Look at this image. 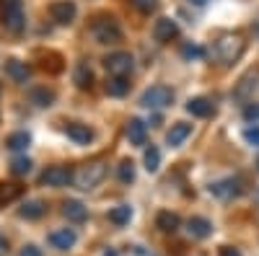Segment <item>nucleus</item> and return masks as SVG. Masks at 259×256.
Returning a JSON list of instances; mask_svg holds the SVG:
<instances>
[{"label": "nucleus", "instance_id": "5", "mask_svg": "<svg viewBox=\"0 0 259 256\" xmlns=\"http://www.w3.org/2000/svg\"><path fill=\"white\" fill-rule=\"evenodd\" d=\"M171 104H174V91L168 85H161V83L145 88L140 96V106H145V109H166Z\"/></svg>", "mask_w": 259, "mask_h": 256}, {"label": "nucleus", "instance_id": "37", "mask_svg": "<svg viewBox=\"0 0 259 256\" xmlns=\"http://www.w3.org/2000/svg\"><path fill=\"white\" fill-rule=\"evenodd\" d=\"M218 256H241V251L233 248V246H223V248L218 251Z\"/></svg>", "mask_w": 259, "mask_h": 256}, {"label": "nucleus", "instance_id": "1", "mask_svg": "<svg viewBox=\"0 0 259 256\" xmlns=\"http://www.w3.org/2000/svg\"><path fill=\"white\" fill-rule=\"evenodd\" d=\"M246 49V39L241 31H223L212 41V60L218 65H233Z\"/></svg>", "mask_w": 259, "mask_h": 256}, {"label": "nucleus", "instance_id": "15", "mask_svg": "<svg viewBox=\"0 0 259 256\" xmlns=\"http://www.w3.org/2000/svg\"><path fill=\"white\" fill-rule=\"evenodd\" d=\"M6 75L13 83H26L31 78V68L26 65V62H21V60H8L6 62Z\"/></svg>", "mask_w": 259, "mask_h": 256}, {"label": "nucleus", "instance_id": "11", "mask_svg": "<svg viewBox=\"0 0 259 256\" xmlns=\"http://www.w3.org/2000/svg\"><path fill=\"white\" fill-rule=\"evenodd\" d=\"M210 194L221 197V199H231V197H239L241 194V179L236 176H228V179H221L210 186Z\"/></svg>", "mask_w": 259, "mask_h": 256}, {"label": "nucleus", "instance_id": "23", "mask_svg": "<svg viewBox=\"0 0 259 256\" xmlns=\"http://www.w3.org/2000/svg\"><path fill=\"white\" fill-rule=\"evenodd\" d=\"M179 215L177 212H168V210H161L158 215H156V225L163 230V233H174L177 228H179Z\"/></svg>", "mask_w": 259, "mask_h": 256}, {"label": "nucleus", "instance_id": "9", "mask_svg": "<svg viewBox=\"0 0 259 256\" xmlns=\"http://www.w3.org/2000/svg\"><path fill=\"white\" fill-rule=\"evenodd\" d=\"M75 13H78V6L73 3V0H55V3L50 6V16L60 26L70 24V21L75 18Z\"/></svg>", "mask_w": 259, "mask_h": 256}, {"label": "nucleus", "instance_id": "38", "mask_svg": "<svg viewBox=\"0 0 259 256\" xmlns=\"http://www.w3.org/2000/svg\"><path fill=\"white\" fill-rule=\"evenodd\" d=\"M6 253H8V238L0 233V256H6Z\"/></svg>", "mask_w": 259, "mask_h": 256}, {"label": "nucleus", "instance_id": "12", "mask_svg": "<svg viewBox=\"0 0 259 256\" xmlns=\"http://www.w3.org/2000/svg\"><path fill=\"white\" fill-rule=\"evenodd\" d=\"M65 135H68L75 145H89L96 135L89 124H83V122H68L65 124Z\"/></svg>", "mask_w": 259, "mask_h": 256}, {"label": "nucleus", "instance_id": "40", "mask_svg": "<svg viewBox=\"0 0 259 256\" xmlns=\"http://www.w3.org/2000/svg\"><path fill=\"white\" fill-rule=\"evenodd\" d=\"M104 256H117V251H106Z\"/></svg>", "mask_w": 259, "mask_h": 256}, {"label": "nucleus", "instance_id": "17", "mask_svg": "<svg viewBox=\"0 0 259 256\" xmlns=\"http://www.w3.org/2000/svg\"><path fill=\"white\" fill-rule=\"evenodd\" d=\"M62 215L68 218L70 223H83L85 218H89V210H85V204L78 202V199H68L62 204Z\"/></svg>", "mask_w": 259, "mask_h": 256}, {"label": "nucleus", "instance_id": "35", "mask_svg": "<svg viewBox=\"0 0 259 256\" xmlns=\"http://www.w3.org/2000/svg\"><path fill=\"white\" fill-rule=\"evenodd\" d=\"M244 140H246L249 145H259V127H256V124L244 130Z\"/></svg>", "mask_w": 259, "mask_h": 256}, {"label": "nucleus", "instance_id": "39", "mask_svg": "<svg viewBox=\"0 0 259 256\" xmlns=\"http://www.w3.org/2000/svg\"><path fill=\"white\" fill-rule=\"evenodd\" d=\"M187 3H192V6H207L210 0H187Z\"/></svg>", "mask_w": 259, "mask_h": 256}, {"label": "nucleus", "instance_id": "20", "mask_svg": "<svg viewBox=\"0 0 259 256\" xmlns=\"http://www.w3.org/2000/svg\"><path fill=\"white\" fill-rule=\"evenodd\" d=\"M73 83L78 85L80 91H89L94 85V70L85 65V62H78L75 65V73H73Z\"/></svg>", "mask_w": 259, "mask_h": 256}, {"label": "nucleus", "instance_id": "26", "mask_svg": "<svg viewBox=\"0 0 259 256\" xmlns=\"http://www.w3.org/2000/svg\"><path fill=\"white\" fill-rule=\"evenodd\" d=\"M45 202H39V199H34V202H26L24 207H21L18 210V215L21 218H26V220H36V218H41V215H45Z\"/></svg>", "mask_w": 259, "mask_h": 256}, {"label": "nucleus", "instance_id": "30", "mask_svg": "<svg viewBox=\"0 0 259 256\" xmlns=\"http://www.w3.org/2000/svg\"><path fill=\"white\" fill-rule=\"evenodd\" d=\"M41 68L50 70V73H62V57L55 55V52H47V55H41Z\"/></svg>", "mask_w": 259, "mask_h": 256}, {"label": "nucleus", "instance_id": "16", "mask_svg": "<svg viewBox=\"0 0 259 256\" xmlns=\"http://www.w3.org/2000/svg\"><path fill=\"white\" fill-rule=\"evenodd\" d=\"M189 135H192V124H187V122H177V124H171V130L166 132V142H168L171 147H179Z\"/></svg>", "mask_w": 259, "mask_h": 256}, {"label": "nucleus", "instance_id": "25", "mask_svg": "<svg viewBox=\"0 0 259 256\" xmlns=\"http://www.w3.org/2000/svg\"><path fill=\"white\" fill-rule=\"evenodd\" d=\"M29 145H31V135H29V132H13V135H8V140H6V147H8V150H13V153L26 150Z\"/></svg>", "mask_w": 259, "mask_h": 256}, {"label": "nucleus", "instance_id": "27", "mask_svg": "<svg viewBox=\"0 0 259 256\" xmlns=\"http://www.w3.org/2000/svg\"><path fill=\"white\" fill-rule=\"evenodd\" d=\"M117 179H119L122 184H133V181H135V163L130 161V158H124V161L117 166Z\"/></svg>", "mask_w": 259, "mask_h": 256}, {"label": "nucleus", "instance_id": "14", "mask_svg": "<svg viewBox=\"0 0 259 256\" xmlns=\"http://www.w3.org/2000/svg\"><path fill=\"white\" fill-rule=\"evenodd\" d=\"M124 135H127V140L133 142V145H145V140H148V127H145L143 119L133 117V119L127 122V127H124Z\"/></svg>", "mask_w": 259, "mask_h": 256}, {"label": "nucleus", "instance_id": "22", "mask_svg": "<svg viewBox=\"0 0 259 256\" xmlns=\"http://www.w3.org/2000/svg\"><path fill=\"white\" fill-rule=\"evenodd\" d=\"M106 218H109V223H112V225L124 228L130 220H133V207H130V204H117V207H112V210H109V215H106Z\"/></svg>", "mask_w": 259, "mask_h": 256}, {"label": "nucleus", "instance_id": "24", "mask_svg": "<svg viewBox=\"0 0 259 256\" xmlns=\"http://www.w3.org/2000/svg\"><path fill=\"white\" fill-rule=\"evenodd\" d=\"M130 91V80H127V75H112L109 80H106V93L109 96H124Z\"/></svg>", "mask_w": 259, "mask_h": 256}, {"label": "nucleus", "instance_id": "31", "mask_svg": "<svg viewBox=\"0 0 259 256\" xmlns=\"http://www.w3.org/2000/svg\"><path fill=\"white\" fill-rule=\"evenodd\" d=\"M130 6H133L135 11H140V13H145V16H150V13H156L158 11V0H127Z\"/></svg>", "mask_w": 259, "mask_h": 256}, {"label": "nucleus", "instance_id": "34", "mask_svg": "<svg viewBox=\"0 0 259 256\" xmlns=\"http://www.w3.org/2000/svg\"><path fill=\"white\" fill-rule=\"evenodd\" d=\"M244 119H246V122H259V104H251V101H249V104L244 106Z\"/></svg>", "mask_w": 259, "mask_h": 256}, {"label": "nucleus", "instance_id": "21", "mask_svg": "<svg viewBox=\"0 0 259 256\" xmlns=\"http://www.w3.org/2000/svg\"><path fill=\"white\" fill-rule=\"evenodd\" d=\"M187 230L192 233L194 238H207L210 233H212V223H210L207 218L194 215V218H189V223H187Z\"/></svg>", "mask_w": 259, "mask_h": 256}, {"label": "nucleus", "instance_id": "7", "mask_svg": "<svg viewBox=\"0 0 259 256\" xmlns=\"http://www.w3.org/2000/svg\"><path fill=\"white\" fill-rule=\"evenodd\" d=\"M259 88V70H249L241 75V80L236 83V88H233V98L236 101H241V104H249L254 98V91Z\"/></svg>", "mask_w": 259, "mask_h": 256}, {"label": "nucleus", "instance_id": "28", "mask_svg": "<svg viewBox=\"0 0 259 256\" xmlns=\"http://www.w3.org/2000/svg\"><path fill=\"white\" fill-rule=\"evenodd\" d=\"M145 168L150 171V174H156V171H158V166H161V150H158V147L156 145H150V147H145Z\"/></svg>", "mask_w": 259, "mask_h": 256}, {"label": "nucleus", "instance_id": "6", "mask_svg": "<svg viewBox=\"0 0 259 256\" xmlns=\"http://www.w3.org/2000/svg\"><path fill=\"white\" fill-rule=\"evenodd\" d=\"M133 55L130 52H112L104 57V68L109 75H130L133 73Z\"/></svg>", "mask_w": 259, "mask_h": 256}, {"label": "nucleus", "instance_id": "41", "mask_svg": "<svg viewBox=\"0 0 259 256\" xmlns=\"http://www.w3.org/2000/svg\"><path fill=\"white\" fill-rule=\"evenodd\" d=\"M256 171H259V158H256Z\"/></svg>", "mask_w": 259, "mask_h": 256}, {"label": "nucleus", "instance_id": "18", "mask_svg": "<svg viewBox=\"0 0 259 256\" xmlns=\"http://www.w3.org/2000/svg\"><path fill=\"white\" fill-rule=\"evenodd\" d=\"M187 112L192 117H210L212 114V101L207 96H194L187 101Z\"/></svg>", "mask_w": 259, "mask_h": 256}, {"label": "nucleus", "instance_id": "3", "mask_svg": "<svg viewBox=\"0 0 259 256\" xmlns=\"http://www.w3.org/2000/svg\"><path fill=\"white\" fill-rule=\"evenodd\" d=\"M91 34L99 44H117V41H122V29L114 21V16L109 13H99L91 18Z\"/></svg>", "mask_w": 259, "mask_h": 256}, {"label": "nucleus", "instance_id": "2", "mask_svg": "<svg viewBox=\"0 0 259 256\" xmlns=\"http://www.w3.org/2000/svg\"><path fill=\"white\" fill-rule=\"evenodd\" d=\"M104 176H106V161L96 158V161H89V163H80L73 171V184L80 191H91L104 181Z\"/></svg>", "mask_w": 259, "mask_h": 256}, {"label": "nucleus", "instance_id": "36", "mask_svg": "<svg viewBox=\"0 0 259 256\" xmlns=\"http://www.w3.org/2000/svg\"><path fill=\"white\" fill-rule=\"evenodd\" d=\"M18 256H41V251H39L34 243H29V246L21 248V253H18Z\"/></svg>", "mask_w": 259, "mask_h": 256}, {"label": "nucleus", "instance_id": "29", "mask_svg": "<svg viewBox=\"0 0 259 256\" xmlns=\"http://www.w3.org/2000/svg\"><path fill=\"white\" fill-rule=\"evenodd\" d=\"M16 197H21V186L18 184H0V204H8Z\"/></svg>", "mask_w": 259, "mask_h": 256}, {"label": "nucleus", "instance_id": "4", "mask_svg": "<svg viewBox=\"0 0 259 256\" xmlns=\"http://www.w3.org/2000/svg\"><path fill=\"white\" fill-rule=\"evenodd\" d=\"M0 21L8 31H21L26 26V16H24V3L21 0H0Z\"/></svg>", "mask_w": 259, "mask_h": 256}, {"label": "nucleus", "instance_id": "10", "mask_svg": "<svg viewBox=\"0 0 259 256\" xmlns=\"http://www.w3.org/2000/svg\"><path fill=\"white\" fill-rule=\"evenodd\" d=\"M177 36H179V24H177L174 18L163 16V18H158L156 24H153V39L161 41V44H166V41L177 39Z\"/></svg>", "mask_w": 259, "mask_h": 256}, {"label": "nucleus", "instance_id": "13", "mask_svg": "<svg viewBox=\"0 0 259 256\" xmlns=\"http://www.w3.org/2000/svg\"><path fill=\"white\" fill-rule=\"evenodd\" d=\"M75 241H78V236H75V230H73V228H60V230H52V233H50V243H52L57 251H68V248H73Z\"/></svg>", "mask_w": 259, "mask_h": 256}, {"label": "nucleus", "instance_id": "19", "mask_svg": "<svg viewBox=\"0 0 259 256\" xmlns=\"http://www.w3.org/2000/svg\"><path fill=\"white\" fill-rule=\"evenodd\" d=\"M29 98H31L34 106H41V109H47V106L55 104L57 96H55L52 88H47V85H39V88H31V91H29Z\"/></svg>", "mask_w": 259, "mask_h": 256}, {"label": "nucleus", "instance_id": "8", "mask_svg": "<svg viewBox=\"0 0 259 256\" xmlns=\"http://www.w3.org/2000/svg\"><path fill=\"white\" fill-rule=\"evenodd\" d=\"M39 181L45 186H55V189L68 186L73 181V171L68 166H50V168H45V174L39 176Z\"/></svg>", "mask_w": 259, "mask_h": 256}, {"label": "nucleus", "instance_id": "32", "mask_svg": "<svg viewBox=\"0 0 259 256\" xmlns=\"http://www.w3.org/2000/svg\"><path fill=\"white\" fill-rule=\"evenodd\" d=\"M11 171H13L16 176H24V174H29V171H31V161L29 158H16L11 163Z\"/></svg>", "mask_w": 259, "mask_h": 256}, {"label": "nucleus", "instance_id": "33", "mask_svg": "<svg viewBox=\"0 0 259 256\" xmlns=\"http://www.w3.org/2000/svg\"><path fill=\"white\" fill-rule=\"evenodd\" d=\"M182 55H184L187 60H202V57H205V49H202L200 44H184V47H182Z\"/></svg>", "mask_w": 259, "mask_h": 256}]
</instances>
